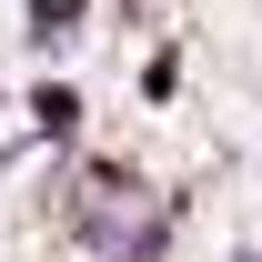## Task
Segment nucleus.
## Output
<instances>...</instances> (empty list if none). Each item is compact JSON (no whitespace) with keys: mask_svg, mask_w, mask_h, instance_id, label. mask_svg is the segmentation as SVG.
Wrapping results in <instances>:
<instances>
[{"mask_svg":"<svg viewBox=\"0 0 262 262\" xmlns=\"http://www.w3.org/2000/svg\"><path fill=\"white\" fill-rule=\"evenodd\" d=\"M31 111H40V131H71V121H81V101H71L61 81H40V91H31Z\"/></svg>","mask_w":262,"mask_h":262,"instance_id":"obj_1","label":"nucleus"},{"mask_svg":"<svg viewBox=\"0 0 262 262\" xmlns=\"http://www.w3.org/2000/svg\"><path fill=\"white\" fill-rule=\"evenodd\" d=\"M242 262H252V252H242Z\"/></svg>","mask_w":262,"mask_h":262,"instance_id":"obj_2","label":"nucleus"}]
</instances>
